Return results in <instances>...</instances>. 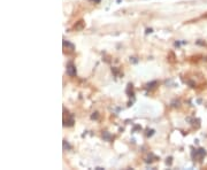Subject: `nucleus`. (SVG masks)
Returning a JSON list of instances; mask_svg holds the SVG:
<instances>
[{
  "label": "nucleus",
  "mask_w": 207,
  "mask_h": 170,
  "mask_svg": "<svg viewBox=\"0 0 207 170\" xmlns=\"http://www.w3.org/2000/svg\"><path fill=\"white\" fill-rule=\"evenodd\" d=\"M67 72H68L70 76H74V75H76V68L72 66L71 63H70V64L67 67Z\"/></svg>",
  "instance_id": "f257e3e1"
},
{
  "label": "nucleus",
  "mask_w": 207,
  "mask_h": 170,
  "mask_svg": "<svg viewBox=\"0 0 207 170\" xmlns=\"http://www.w3.org/2000/svg\"><path fill=\"white\" fill-rule=\"evenodd\" d=\"M74 28H75L76 30H82L83 28H84V22L79 21V22H78V24H75V27H74Z\"/></svg>",
  "instance_id": "f03ea898"
},
{
  "label": "nucleus",
  "mask_w": 207,
  "mask_h": 170,
  "mask_svg": "<svg viewBox=\"0 0 207 170\" xmlns=\"http://www.w3.org/2000/svg\"><path fill=\"white\" fill-rule=\"evenodd\" d=\"M93 1H96V2H100V0H93Z\"/></svg>",
  "instance_id": "7ed1b4c3"
}]
</instances>
